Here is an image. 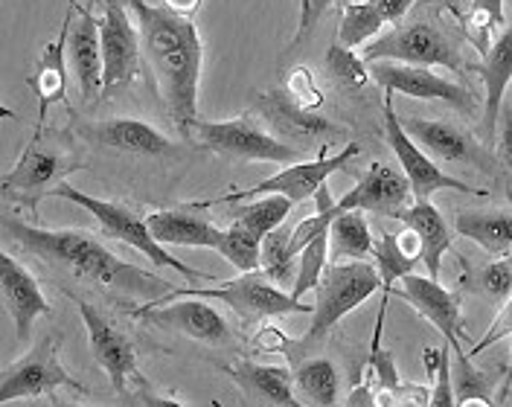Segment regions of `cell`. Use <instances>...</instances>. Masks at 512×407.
Instances as JSON below:
<instances>
[{"label":"cell","mask_w":512,"mask_h":407,"mask_svg":"<svg viewBox=\"0 0 512 407\" xmlns=\"http://www.w3.org/2000/svg\"><path fill=\"white\" fill-rule=\"evenodd\" d=\"M335 0H309V30L320 21V15L332 6Z\"/></svg>","instance_id":"48"},{"label":"cell","mask_w":512,"mask_h":407,"mask_svg":"<svg viewBox=\"0 0 512 407\" xmlns=\"http://www.w3.org/2000/svg\"><path fill=\"white\" fill-rule=\"evenodd\" d=\"M326 262H329V230L315 236L312 242H306L300 256H297V280H294V288H291V294L297 300L306 291H315L318 288L320 277L326 271Z\"/></svg>","instance_id":"37"},{"label":"cell","mask_w":512,"mask_h":407,"mask_svg":"<svg viewBox=\"0 0 512 407\" xmlns=\"http://www.w3.org/2000/svg\"><path fill=\"white\" fill-rule=\"evenodd\" d=\"M419 3H434V0H419Z\"/></svg>","instance_id":"54"},{"label":"cell","mask_w":512,"mask_h":407,"mask_svg":"<svg viewBox=\"0 0 512 407\" xmlns=\"http://www.w3.org/2000/svg\"><path fill=\"white\" fill-rule=\"evenodd\" d=\"M376 291H382V277L370 262H332L326 265L315 288V312L312 326L303 335L300 346H315L326 338L344 317L364 306Z\"/></svg>","instance_id":"4"},{"label":"cell","mask_w":512,"mask_h":407,"mask_svg":"<svg viewBox=\"0 0 512 407\" xmlns=\"http://www.w3.org/2000/svg\"><path fill=\"white\" fill-rule=\"evenodd\" d=\"M79 131L105 149L114 152H126V155H143V157H169L175 155V143L160 134L158 128L134 120V117H111V120H99V123H85Z\"/></svg>","instance_id":"19"},{"label":"cell","mask_w":512,"mask_h":407,"mask_svg":"<svg viewBox=\"0 0 512 407\" xmlns=\"http://www.w3.org/2000/svg\"><path fill=\"white\" fill-rule=\"evenodd\" d=\"M192 134L216 155L233 157V160H251V163H280L291 166L300 163L303 152L288 146L283 140H277L274 134L262 131L251 117H239V120H222V123H210V120H195Z\"/></svg>","instance_id":"8"},{"label":"cell","mask_w":512,"mask_h":407,"mask_svg":"<svg viewBox=\"0 0 512 407\" xmlns=\"http://www.w3.org/2000/svg\"><path fill=\"white\" fill-rule=\"evenodd\" d=\"M463 288H469V294H478L495 306H504L512 297V268L507 256L469 271V277H463Z\"/></svg>","instance_id":"34"},{"label":"cell","mask_w":512,"mask_h":407,"mask_svg":"<svg viewBox=\"0 0 512 407\" xmlns=\"http://www.w3.org/2000/svg\"><path fill=\"white\" fill-rule=\"evenodd\" d=\"M361 59L367 64L399 62L414 64V67L440 64V67H448L454 73H463L466 70L457 44L448 38L446 32H440L437 27H431V24H422V21L379 35L373 44L364 47Z\"/></svg>","instance_id":"9"},{"label":"cell","mask_w":512,"mask_h":407,"mask_svg":"<svg viewBox=\"0 0 512 407\" xmlns=\"http://www.w3.org/2000/svg\"><path fill=\"white\" fill-rule=\"evenodd\" d=\"M376 407H428L431 405V387L425 384H396L390 390H373Z\"/></svg>","instance_id":"40"},{"label":"cell","mask_w":512,"mask_h":407,"mask_svg":"<svg viewBox=\"0 0 512 407\" xmlns=\"http://www.w3.org/2000/svg\"><path fill=\"white\" fill-rule=\"evenodd\" d=\"M507 262H510V268H512V251H510V256H507Z\"/></svg>","instance_id":"53"},{"label":"cell","mask_w":512,"mask_h":407,"mask_svg":"<svg viewBox=\"0 0 512 407\" xmlns=\"http://www.w3.org/2000/svg\"><path fill=\"white\" fill-rule=\"evenodd\" d=\"M347 407H376V396H373V390L367 387V384H361V387H355L350 396V402Z\"/></svg>","instance_id":"46"},{"label":"cell","mask_w":512,"mask_h":407,"mask_svg":"<svg viewBox=\"0 0 512 407\" xmlns=\"http://www.w3.org/2000/svg\"><path fill=\"white\" fill-rule=\"evenodd\" d=\"M3 233L9 242L21 245L41 262L120 297H140L149 303H163L166 294L178 291L172 282L160 280L149 271H140L137 265L120 259L102 242H96L91 233H82V230H44L27 221L3 216Z\"/></svg>","instance_id":"1"},{"label":"cell","mask_w":512,"mask_h":407,"mask_svg":"<svg viewBox=\"0 0 512 407\" xmlns=\"http://www.w3.org/2000/svg\"><path fill=\"white\" fill-rule=\"evenodd\" d=\"M431 405L428 407H457V399H454V381H451V358H448V346L437 373L431 378Z\"/></svg>","instance_id":"41"},{"label":"cell","mask_w":512,"mask_h":407,"mask_svg":"<svg viewBox=\"0 0 512 407\" xmlns=\"http://www.w3.org/2000/svg\"><path fill=\"white\" fill-rule=\"evenodd\" d=\"M306 32H309V0H300V27L294 35V44H300Z\"/></svg>","instance_id":"49"},{"label":"cell","mask_w":512,"mask_h":407,"mask_svg":"<svg viewBox=\"0 0 512 407\" xmlns=\"http://www.w3.org/2000/svg\"><path fill=\"white\" fill-rule=\"evenodd\" d=\"M140 399H143V407H184L178 399H172V396H155L149 390H140Z\"/></svg>","instance_id":"47"},{"label":"cell","mask_w":512,"mask_h":407,"mask_svg":"<svg viewBox=\"0 0 512 407\" xmlns=\"http://www.w3.org/2000/svg\"><path fill=\"white\" fill-rule=\"evenodd\" d=\"M137 317L155 323L160 329L187 335L192 341L210 346H224L233 332L230 323L224 320V314L210 306L207 300H178V303H146L143 309H137Z\"/></svg>","instance_id":"17"},{"label":"cell","mask_w":512,"mask_h":407,"mask_svg":"<svg viewBox=\"0 0 512 407\" xmlns=\"http://www.w3.org/2000/svg\"><path fill=\"white\" fill-rule=\"evenodd\" d=\"M79 169H85V163L76 160L73 149L59 134L35 128L24 155L3 175V192H21L30 198V204H35L41 195H50L59 184H64L67 175Z\"/></svg>","instance_id":"5"},{"label":"cell","mask_w":512,"mask_h":407,"mask_svg":"<svg viewBox=\"0 0 512 407\" xmlns=\"http://www.w3.org/2000/svg\"><path fill=\"white\" fill-rule=\"evenodd\" d=\"M224 373L233 378L242 390L254 393L274 407H306L294 393V376L288 367L277 364H254V361H236L227 364Z\"/></svg>","instance_id":"25"},{"label":"cell","mask_w":512,"mask_h":407,"mask_svg":"<svg viewBox=\"0 0 512 407\" xmlns=\"http://www.w3.org/2000/svg\"><path fill=\"white\" fill-rule=\"evenodd\" d=\"M79 309V317L88 329V344H91V352H94L96 364L102 367V373L108 376L111 387L117 393H128L131 387L137 390H146V378L137 367V352H134V344L128 341L126 335L111 323L105 320L102 312L96 309L94 303L82 300V297H70Z\"/></svg>","instance_id":"13"},{"label":"cell","mask_w":512,"mask_h":407,"mask_svg":"<svg viewBox=\"0 0 512 407\" xmlns=\"http://www.w3.org/2000/svg\"><path fill=\"white\" fill-rule=\"evenodd\" d=\"M216 251L239 271V274H254L259 271V256H262V239L245 230L242 224H233L222 230V242Z\"/></svg>","instance_id":"36"},{"label":"cell","mask_w":512,"mask_h":407,"mask_svg":"<svg viewBox=\"0 0 512 407\" xmlns=\"http://www.w3.org/2000/svg\"><path fill=\"white\" fill-rule=\"evenodd\" d=\"M396 219L414 230L422 245V265L428 268V277L437 280L443 268V256L451 248V227L443 219V213L431 201H414Z\"/></svg>","instance_id":"26"},{"label":"cell","mask_w":512,"mask_h":407,"mask_svg":"<svg viewBox=\"0 0 512 407\" xmlns=\"http://www.w3.org/2000/svg\"><path fill=\"white\" fill-rule=\"evenodd\" d=\"M294 393L306 407H338L341 376L329 358H309L291 370Z\"/></svg>","instance_id":"28"},{"label":"cell","mask_w":512,"mask_h":407,"mask_svg":"<svg viewBox=\"0 0 512 407\" xmlns=\"http://www.w3.org/2000/svg\"><path fill=\"white\" fill-rule=\"evenodd\" d=\"M160 6H166L169 12H175L181 18H192L201 9V0H163Z\"/></svg>","instance_id":"45"},{"label":"cell","mask_w":512,"mask_h":407,"mask_svg":"<svg viewBox=\"0 0 512 407\" xmlns=\"http://www.w3.org/2000/svg\"><path fill=\"white\" fill-rule=\"evenodd\" d=\"M50 198H62V201H70V204L88 210L96 219V224L102 227L105 236L123 242V245L134 248L137 253H143L152 265H158L163 271H175V274H181V277H187V280H210V277H213V274H204V271L192 268L187 262H181L178 256H172V253L166 251L160 242H155V236H152L146 219L137 216V213H134L131 207H126V204L105 201V198H94V195H88V192L73 187L70 181H64V184H59V187L53 189Z\"/></svg>","instance_id":"3"},{"label":"cell","mask_w":512,"mask_h":407,"mask_svg":"<svg viewBox=\"0 0 512 407\" xmlns=\"http://www.w3.org/2000/svg\"><path fill=\"white\" fill-rule=\"evenodd\" d=\"M483 76V85H486V102H483V120H480V131L483 134H495L498 131V117H501V108H504V94L512 82V24L504 27L501 35L492 41L489 53L483 56V62L478 67Z\"/></svg>","instance_id":"22"},{"label":"cell","mask_w":512,"mask_h":407,"mask_svg":"<svg viewBox=\"0 0 512 407\" xmlns=\"http://www.w3.org/2000/svg\"><path fill=\"white\" fill-rule=\"evenodd\" d=\"M457 407H492V399H489L486 393H478V396H466V399H460Z\"/></svg>","instance_id":"50"},{"label":"cell","mask_w":512,"mask_h":407,"mask_svg":"<svg viewBox=\"0 0 512 407\" xmlns=\"http://www.w3.org/2000/svg\"><path fill=\"white\" fill-rule=\"evenodd\" d=\"M259 114L288 137H300V140H315V137H338L341 128L332 126L326 117H320L318 111H306L300 108L286 91H268L259 96L256 102Z\"/></svg>","instance_id":"23"},{"label":"cell","mask_w":512,"mask_h":407,"mask_svg":"<svg viewBox=\"0 0 512 407\" xmlns=\"http://www.w3.org/2000/svg\"><path fill=\"white\" fill-rule=\"evenodd\" d=\"M99 38H102V64H105L102 94L123 91L140 76V64H143V41L137 21L128 15L126 0H102Z\"/></svg>","instance_id":"11"},{"label":"cell","mask_w":512,"mask_h":407,"mask_svg":"<svg viewBox=\"0 0 512 407\" xmlns=\"http://www.w3.org/2000/svg\"><path fill=\"white\" fill-rule=\"evenodd\" d=\"M91 3H94V0H91Z\"/></svg>","instance_id":"55"},{"label":"cell","mask_w":512,"mask_h":407,"mask_svg":"<svg viewBox=\"0 0 512 407\" xmlns=\"http://www.w3.org/2000/svg\"><path fill=\"white\" fill-rule=\"evenodd\" d=\"M422 259L408 253L399 245V233H382L373 242V265L382 277V294L390 297L399 280H405L408 274H414V268Z\"/></svg>","instance_id":"30"},{"label":"cell","mask_w":512,"mask_h":407,"mask_svg":"<svg viewBox=\"0 0 512 407\" xmlns=\"http://www.w3.org/2000/svg\"><path fill=\"white\" fill-rule=\"evenodd\" d=\"M59 349H62V335L50 332L32 346L27 355L12 361L0 378V405H12L18 399H38L47 393L53 396V390L59 387L85 390L82 381H76L64 370Z\"/></svg>","instance_id":"7"},{"label":"cell","mask_w":512,"mask_h":407,"mask_svg":"<svg viewBox=\"0 0 512 407\" xmlns=\"http://www.w3.org/2000/svg\"><path fill=\"white\" fill-rule=\"evenodd\" d=\"M286 94L291 96L300 108H306V111H320L323 102H326V96H323V91L318 88V82H315V73H312L306 64H300V67H294V70L288 73Z\"/></svg>","instance_id":"39"},{"label":"cell","mask_w":512,"mask_h":407,"mask_svg":"<svg viewBox=\"0 0 512 407\" xmlns=\"http://www.w3.org/2000/svg\"><path fill=\"white\" fill-rule=\"evenodd\" d=\"M402 126L414 137L416 146L431 157L446 160V163H466L489 178L498 175V160L486 146H480L475 134H469L466 128L446 123V120H419V117L402 120Z\"/></svg>","instance_id":"16"},{"label":"cell","mask_w":512,"mask_h":407,"mask_svg":"<svg viewBox=\"0 0 512 407\" xmlns=\"http://www.w3.org/2000/svg\"><path fill=\"white\" fill-rule=\"evenodd\" d=\"M510 376H512V349H510Z\"/></svg>","instance_id":"52"},{"label":"cell","mask_w":512,"mask_h":407,"mask_svg":"<svg viewBox=\"0 0 512 407\" xmlns=\"http://www.w3.org/2000/svg\"><path fill=\"white\" fill-rule=\"evenodd\" d=\"M291 207L294 204L288 198H283V195H262V198H254L245 207H236V216H233L236 221L233 224H242L254 236L265 239L268 233H274L288 219Z\"/></svg>","instance_id":"33"},{"label":"cell","mask_w":512,"mask_h":407,"mask_svg":"<svg viewBox=\"0 0 512 407\" xmlns=\"http://www.w3.org/2000/svg\"><path fill=\"white\" fill-rule=\"evenodd\" d=\"M373 233L361 210L341 213L329 224V245L335 262H367L373 256Z\"/></svg>","instance_id":"29"},{"label":"cell","mask_w":512,"mask_h":407,"mask_svg":"<svg viewBox=\"0 0 512 407\" xmlns=\"http://www.w3.org/2000/svg\"><path fill=\"white\" fill-rule=\"evenodd\" d=\"M146 224L155 236V242L178 245V248H219L222 227L195 216L192 210H155L146 216Z\"/></svg>","instance_id":"24"},{"label":"cell","mask_w":512,"mask_h":407,"mask_svg":"<svg viewBox=\"0 0 512 407\" xmlns=\"http://www.w3.org/2000/svg\"><path fill=\"white\" fill-rule=\"evenodd\" d=\"M259 271L274 282V285H288L294 288L297 280V253L291 251V227L288 230H274L262 239V256H259Z\"/></svg>","instance_id":"31"},{"label":"cell","mask_w":512,"mask_h":407,"mask_svg":"<svg viewBox=\"0 0 512 407\" xmlns=\"http://www.w3.org/2000/svg\"><path fill=\"white\" fill-rule=\"evenodd\" d=\"M370 6L382 15L384 24H399L414 6V0H370Z\"/></svg>","instance_id":"44"},{"label":"cell","mask_w":512,"mask_h":407,"mask_svg":"<svg viewBox=\"0 0 512 407\" xmlns=\"http://www.w3.org/2000/svg\"><path fill=\"white\" fill-rule=\"evenodd\" d=\"M495 134H498V163L510 172L512 178V108H501Z\"/></svg>","instance_id":"43"},{"label":"cell","mask_w":512,"mask_h":407,"mask_svg":"<svg viewBox=\"0 0 512 407\" xmlns=\"http://www.w3.org/2000/svg\"><path fill=\"white\" fill-rule=\"evenodd\" d=\"M393 294H399L419 317H425L446 338L451 352H463L466 332H463V297H460V291H451L431 277L408 274L405 280H399Z\"/></svg>","instance_id":"15"},{"label":"cell","mask_w":512,"mask_h":407,"mask_svg":"<svg viewBox=\"0 0 512 407\" xmlns=\"http://www.w3.org/2000/svg\"><path fill=\"white\" fill-rule=\"evenodd\" d=\"M53 407H79V405H67V402H59V399H53Z\"/></svg>","instance_id":"51"},{"label":"cell","mask_w":512,"mask_h":407,"mask_svg":"<svg viewBox=\"0 0 512 407\" xmlns=\"http://www.w3.org/2000/svg\"><path fill=\"white\" fill-rule=\"evenodd\" d=\"M73 15H76V0H70L67 15L62 21L59 35L44 47V53L35 62V73L30 76V88L38 96V126L44 128L47 123V111L67 99V62H64V50L70 47V30H73Z\"/></svg>","instance_id":"20"},{"label":"cell","mask_w":512,"mask_h":407,"mask_svg":"<svg viewBox=\"0 0 512 407\" xmlns=\"http://www.w3.org/2000/svg\"><path fill=\"white\" fill-rule=\"evenodd\" d=\"M384 137H387L393 155H396L402 172H405V178H408V184H411L414 201H431V195H434V192H443V189H454V192H463V195H478V198L486 195V189L472 187V184H466V181H460V178L446 175V172L428 157V152H422V149L416 146L414 137L405 131L399 114H396V108H393V94L384 96Z\"/></svg>","instance_id":"12"},{"label":"cell","mask_w":512,"mask_h":407,"mask_svg":"<svg viewBox=\"0 0 512 407\" xmlns=\"http://www.w3.org/2000/svg\"><path fill=\"white\" fill-rule=\"evenodd\" d=\"M181 297H219L242 320H265V317H286V314H312L315 306L297 300L291 291L274 285L262 271L242 274L236 280L213 285V288H195L178 291Z\"/></svg>","instance_id":"10"},{"label":"cell","mask_w":512,"mask_h":407,"mask_svg":"<svg viewBox=\"0 0 512 407\" xmlns=\"http://www.w3.org/2000/svg\"><path fill=\"white\" fill-rule=\"evenodd\" d=\"M0 291H3V309L12 317L18 344H30L32 326L38 317L53 314L38 280L21 265L12 253H0Z\"/></svg>","instance_id":"18"},{"label":"cell","mask_w":512,"mask_h":407,"mask_svg":"<svg viewBox=\"0 0 512 407\" xmlns=\"http://www.w3.org/2000/svg\"><path fill=\"white\" fill-rule=\"evenodd\" d=\"M454 230L472 239L495 259H504L512 251V213H486V210H463L454 219Z\"/></svg>","instance_id":"27"},{"label":"cell","mask_w":512,"mask_h":407,"mask_svg":"<svg viewBox=\"0 0 512 407\" xmlns=\"http://www.w3.org/2000/svg\"><path fill=\"white\" fill-rule=\"evenodd\" d=\"M504 338H512V297L501 306V312H498V317L492 320V326L486 329V335L480 338L478 344L469 349V358L472 355H478V352H483V349H489L492 344H498V341H504Z\"/></svg>","instance_id":"42"},{"label":"cell","mask_w":512,"mask_h":407,"mask_svg":"<svg viewBox=\"0 0 512 407\" xmlns=\"http://www.w3.org/2000/svg\"><path fill=\"white\" fill-rule=\"evenodd\" d=\"M76 24L70 30V62H73V76L79 82V91L85 102H94L102 96V38H99V24H96L94 12L88 6L76 3Z\"/></svg>","instance_id":"21"},{"label":"cell","mask_w":512,"mask_h":407,"mask_svg":"<svg viewBox=\"0 0 512 407\" xmlns=\"http://www.w3.org/2000/svg\"><path fill=\"white\" fill-rule=\"evenodd\" d=\"M501 27H504V0H472V9L466 15V35L480 56L489 53L492 41L501 35L498 32Z\"/></svg>","instance_id":"35"},{"label":"cell","mask_w":512,"mask_h":407,"mask_svg":"<svg viewBox=\"0 0 512 407\" xmlns=\"http://www.w3.org/2000/svg\"><path fill=\"white\" fill-rule=\"evenodd\" d=\"M373 79L384 88V94H402L411 99H431L446 102L460 114H478V96L460 82H451L446 76L434 73L431 67H414L399 62H373L370 64Z\"/></svg>","instance_id":"14"},{"label":"cell","mask_w":512,"mask_h":407,"mask_svg":"<svg viewBox=\"0 0 512 407\" xmlns=\"http://www.w3.org/2000/svg\"><path fill=\"white\" fill-rule=\"evenodd\" d=\"M140 41L143 62L152 73L160 102L166 105L172 123L181 131H192L198 120V82L204 44L192 18H181L166 6H152L149 0H126Z\"/></svg>","instance_id":"2"},{"label":"cell","mask_w":512,"mask_h":407,"mask_svg":"<svg viewBox=\"0 0 512 407\" xmlns=\"http://www.w3.org/2000/svg\"><path fill=\"white\" fill-rule=\"evenodd\" d=\"M358 155V143H350L344 146L338 155H323L315 157V160H300V163H291L286 169H280L277 175L259 181L256 187L251 189H233L222 198H207V201H192L190 207L195 210H204V207H213V204H242V201H254V198H262V195H283L291 204H300V201H309L318 195V189L323 184H329V178L341 169H347L352 157Z\"/></svg>","instance_id":"6"},{"label":"cell","mask_w":512,"mask_h":407,"mask_svg":"<svg viewBox=\"0 0 512 407\" xmlns=\"http://www.w3.org/2000/svg\"><path fill=\"white\" fill-rule=\"evenodd\" d=\"M384 30V18L370 6V0H350L341 12L338 24V44L344 47H361L370 38H379Z\"/></svg>","instance_id":"32"},{"label":"cell","mask_w":512,"mask_h":407,"mask_svg":"<svg viewBox=\"0 0 512 407\" xmlns=\"http://www.w3.org/2000/svg\"><path fill=\"white\" fill-rule=\"evenodd\" d=\"M326 70L335 79V85H341V88H367L373 79L370 64L338 41L326 50Z\"/></svg>","instance_id":"38"}]
</instances>
